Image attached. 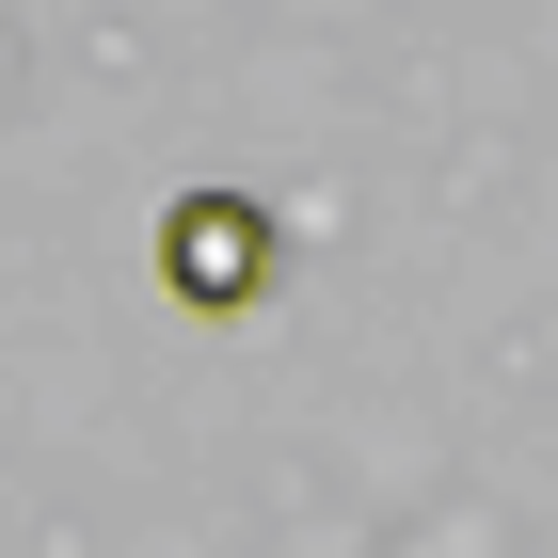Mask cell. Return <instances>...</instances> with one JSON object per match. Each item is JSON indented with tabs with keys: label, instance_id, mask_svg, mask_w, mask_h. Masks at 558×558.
<instances>
[{
	"label": "cell",
	"instance_id": "6da1fadb",
	"mask_svg": "<svg viewBox=\"0 0 558 558\" xmlns=\"http://www.w3.org/2000/svg\"><path fill=\"white\" fill-rule=\"evenodd\" d=\"M160 271L192 303H256V271H271V223L256 208H223V192H192V208L160 223Z\"/></svg>",
	"mask_w": 558,
	"mask_h": 558
}]
</instances>
